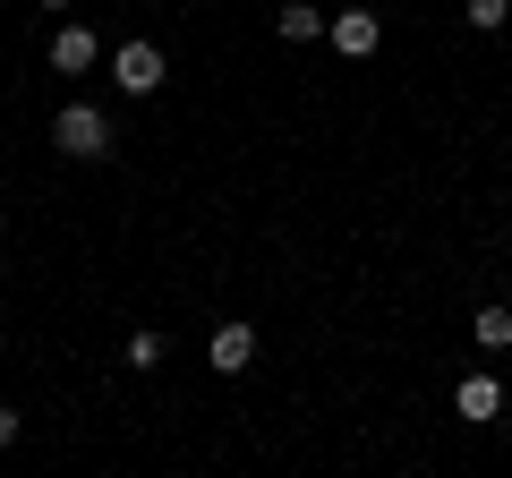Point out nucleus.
Returning <instances> with one entry per match:
<instances>
[{
	"mask_svg": "<svg viewBox=\"0 0 512 478\" xmlns=\"http://www.w3.org/2000/svg\"><path fill=\"white\" fill-rule=\"evenodd\" d=\"M171 77V60H163V43H146V35H128L120 52H111V86L120 94H154Z\"/></svg>",
	"mask_w": 512,
	"mask_h": 478,
	"instance_id": "nucleus-2",
	"label": "nucleus"
},
{
	"mask_svg": "<svg viewBox=\"0 0 512 478\" xmlns=\"http://www.w3.org/2000/svg\"><path fill=\"white\" fill-rule=\"evenodd\" d=\"M120 359H128V368H163V359H171V333H163V325L128 333V350H120Z\"/></svg>",
	"mask_w": 512,
	"mask_h": 478,
	"instance_id": "nucleus-9",
	"label": "nucleus"
},
{
	"mask_svg": "<svg viewBox=\"0 0 512 478\" xmlns=\"http://www.w3.org/2000/svg\"><path fill=\"white\" fill-rule=\"evenodd\" d=\"M205 359H214V376H239V368L256 359V325H239V316H231V325H214V342H205Z\"/></svg>",
	"mask_w": 512,
	"mask_h": 478,
	"instance_id": "nucleus-6",
	"label": "nucleus"
},
{
	"mask_svg": "<svg viewBox=\"0 0 512 478\" xmlns=\"http://www.w3.org/2000/svg\"><path fill=\"white\" fill-rule=\"evenodd\" d=\"M461 18H470L478 35H504V26H512V0H461Z\"/></svg>",
	"mask_w": 512,
	"mask_h": 478,
	"instance_id": "nucleus-10",
	"label": "nucleus"
},
{
	"mask_svg": "<svg viewBox=\"0 0 512 478\" xmlns=\"http://www.w3.org/2000/svg\"><path fill=\"white\" fill-rule=\"evenodd\" d=\"M94 60H103V35H94V26H60L52 35V69L60 77H86Z\"/></svg>",
	"mask_w": 512,
	"mask_h": 478,
	"instance_id": "nucleus-5",
	"label": "nucleus"
},
{
	"mask_svg": "<svg viewBox=\"0 0 512 478\" xmlns=\"http://www.w3.org/2000/svg\"><path fill=\"white\" fill-rule=\"evenodd\" d=\"M453 410H461V419H478V427L504 419V376H487V368L461 376V385H453Z\"/></svg>",
	"mask_w": 512,
	"mask_h": 478,
	"instance_id": "nucleus-4",
	"label": "nucleus"
},
{
	"mask_svg": "<svg viewBox=\"0 0 512 478\" xmlns=\"http://www.w3.org/2000/svg\"><path fill=\"white\" fill-rule=\"evenodd\" d=\"M325 26H333V18H325V9H308V0H291V9H274V35H282V43H316Z\"/></svg>",
	"mask_w": 512,
	"mask_h": 478,
	"instance_id": "nucleus-7",
	"label": "nucleus"
},
{
	"mask_svg": "<svg viewBox=\"0 0 512 478\" xmlns=\"http://www.w3.org/2000/svg\"><path fill=\"white\" fill-rule=\"evenodd\" d=\"M325 43H333L342 60H376V52H384V18H376V9H333Z\"/></svg>",
	"mask_w": 512,
	"mask_h": 478,
	"instance_id": "nucleus-3",
	"label": "nucleus"
},
{
	"mask_svg": "<svg viewBox=\"0 0 512 478\" xmlns=\"http://www.w3.org/2000/svg\"><path fill=\"white\" fill-rule=\"evenodd\" d=\"M0 444H18V410L9 402H0Z\"/></svg>",
	"mask_w": 512,
	"mask_h": 478,
	"instance_id": "nucleus-11",
	"label": "nucleus"
},
{
	"mask_svg": "<svg viewBox=\"0 0 512 478\" xmlns=\"http://www.w3.org/2000/svg\"><path fill=\"white\" fill-rule=\"evenodd\" d=\"M470 333H478V350H512V308H504V299H487V308L470 316Z\"/></svg>",
	"mask_w": 512,
	"mask_h": 478,
	"instance_id": "nucleus-8",
	"label": "nucleus"
},
{
	"mask_svg": "<svg viewBox=\"0 0 512 478\" xmlns=\"http://www.w3.org/2000/svg\"><path fill=\"white\" fill-rule=\"evenodd\" d=\"M0 231H9V214H0Z\"/></svg>",
	"mask_w": 512,
	"mask_h": 478,
	"instance_id": "nucleus-12",
	"label": "nucleus"
},
{
	"mask_svg": "<svg viewBox=\"0 0 512 478\" xmlns=\"http://www.w3.org/2000/svg\"><path fill=\"white\" fill-rule=\"evenodd\" d=\"M52 146L69 154V163H103L111 154V111L103 103H60L52 111Z\"/></svg>",
	"mask_w": 512,
	"mask_h": 478,
	"instance_id": "nucleus-1",
	"label": "nucleus"
}]
</instances>
